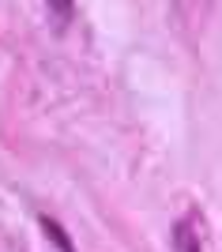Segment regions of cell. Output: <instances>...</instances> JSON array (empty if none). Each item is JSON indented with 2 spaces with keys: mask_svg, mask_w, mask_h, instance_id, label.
Instances as JSON below:
<instances>
[{
  "mask_svg": "<svg viewBox=\"0 0 222 252\" xmlns=\"http://www.w3.org/2000/svg\"><path fill=\"white\" fill-rule=\"evenodd\" d=\"M42 230L49 233V237H53V245H57V249H61V252H75L72 237H68V233H64V230H61V226H57L53 219H42Z\"/></svg>",
  "mask_w": 222,
  "mask_h": 252,
  "instance_id": "2",
  "label": "cell"
},
{
  "mask_svg": "<svg viewBox=\"0 0 222 252\" xmlns=\"http://www.w3.org/2000/svg\"><path fill=\"white\" fill-rule=\"evenodd\" d=\"M173 252H203L200 230L192 219H177L173 222Z\"/></svg>",
  "mask_w": 222,
  "mask_h": 252,
  "instance_id": "1",
  "label": "cell"
},
{
  "mask_svg": "<svg viewBox=\"0 0 222 252\" xmlns=\"http://www.w3.org/2000/svg\"><path fill=\"white\" fill-rule=\"evenodd\" d=\"M45 8L53 11L57 27H68V23H72V0H45Z\"/></svg>",
  "mask_w": 222,
  "mask_h": 252,
  "instance_id": "3",
  "label": "cell"
}]
</instances>
